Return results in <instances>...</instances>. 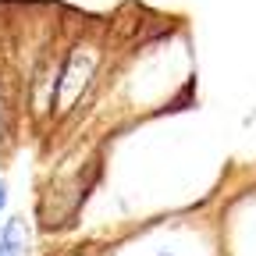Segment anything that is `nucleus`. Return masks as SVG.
Wrapping results in <instances>:
<instances>
[{
    "instance_id": "nucleus-2",
    "label": "nucleus",
    "mask_w": 256,
    "mask_h": 256,
    "mask_svg": "<svg viewBox=\"0 0 256 256\" xmlns=\"http://www.w3.org/2000/svg\"><path fill=\"white\" fill-rule=\"evenodd\" d=\"M0 256H28V224L22 217H11L0 228Z\"/></svg>"
},
{
    "instance_id": "nucleus-3",
    "label": "nucleus",
    "mask_w": 256,
    "mask_h": 256,
    "mask_svg": "<svg viewBox=\"0 0 256 256\" xmlns=\"http://www.w3.org/2000/svg\"><path fill=\"white\" fill-rule=\"evenodd\" d=\"M4 203H8V182H0V210H4Z\"/></svg>"
},
{
    "instance_id": "nucleus-1",
    "label": "nucleus",
    "mask_w": 256,
    "mask_h": 256,
    "mask_svg": "<svg viewBox=\"0 0 256 256\" xmlns=\"http://www.w3.org/2000/svg\"><path fill=\"white\" fill-rule=\"evenodd\" d=\"M96 68V57L75 50L68 60H64L60 75L54 78V92H50V110H72V104L82 96V89L89 86V75Z\"/></svg>"
},
{
    "instance_id": "nucleus-4",
    "label": "nucleus",
    "mask_w": 256,
    "mask_h": 256,
    "mask_svg": "<svg viewBox=\"0 0 256 256\" xmlns=\"http://www.w3.org/2000/svg\"><path fill=\"white\" fill-rule=\"evenodd\" d=\"M0 139H4V110H0Z\"/></svg>"
}]
</instances>
